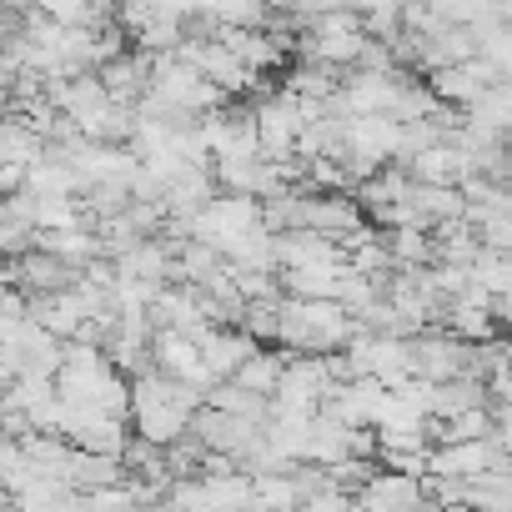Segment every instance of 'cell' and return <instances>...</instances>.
Here are the masks:
<instances>
[{
	"instance_id": "603a6c76",
	"label": "cell",
	"mask_w": 512,
	"mask_h": 512,
	"mask_svg": "<svg viewBox=\"0 0 512 512\" xmlns=\"http://www.w3.org/2000/svg\"><path fill=\"white\" fill-rule=\"evenodd\" d=\"M26 317H31V297L21 287H11V282H0V337H6L16 322H26Z\"/></svg>"
},
{
	"instance_id": "52a82bcc",
	"label": "cell",
	"mask_w": 512,
	"mask_h": 512,
	"mask_svg": "<svg viewBox=\"0 0 512 512\" xmlns=\"http://www.w3.org/2000/svg\"><path fill=\"white\" fill-rule=\"evenodd\" d=\"M297 186H302V181H297ZM297 226L322 231V236H332V241H347L352 231L367 226V211H362V201H357L352 191H312V186H302Z\"/></svg>"
},
{
	"instance_id": "5b68a950",
	"label": "cell",
	"mask_w": 512,
	"mask_h": 512,
	"mask_svg": "<svg viewBox=\"0 0 512 512\" xmlns=\"http://www.w3.org/2000/svg\"><path fill=\"white\" fill-rule=\"evenodd\" d=\"M407 367H412V377H427V382L462 377V372H472V342H462L447 327H422L407 337Z\"/></svg>"
},
{
	"instance_id": "ac0fdd59",
	"label": "cell",
	"mask_w": 512,
	"mask_h": 512,
	"mask_svg": "<svg viewBox=\"0 0 512 512\" xmlns=\"http://www.w3.org/2000/svg\"><path fill=\"white\" fill-rule=\"evenodd\" d=\"M31 317H36L46 332H56L61 342H71V337H76V327L86 322V307H81V297H76V287H71V292L31 297Z\"/></svg>"
},
{
	"instance_id": "30bf717a",
	"label": "cell",
	"mask_w": 512,
	"mask_h": 512,
	"mask_svg": "<svg viewBox=\"0 0 512 512\" xmlns=\"http://www.w3.org/2000/svg\"><path fill=\"white\" fill-rule=\"evenodd\" d=\"M191 432H196V442H201L206 452L241 457V452L256 442V432H262V422H256V417H241V412H226V407H211V402H201V407H196V417H191Z\"/></svg>"
},
{
	"instance_id": "5bb4252c",
	"label": "cell",
	"mask_w": 512,
	"mask_h": 512,
	"mask_svg": "<svg viewBox=\"0 0 512 512\" xmlns=\"http://www.w3.org/2000/svg\"><path fill=\"white\" fill-rule=\"evenodd\" d=\"M196 342H201V357H206V367H211L216 377H231L251 347H262L256 337H246L241 327H206Z\"/></svg>"
},
{
	"instance_id": "7c38bea8",
	"label": "cell",
	"mask_w": 512,
	"mask_h": 512,
	"mask_svg": "<svg viewBox=\"0 0 512 512\" xmlns=\"http://www.w3.org/2000/svg\"><path fill=\"white\" fill-rule=\"evenodd\" d=\"M422 502H427L422 472H402V467H382V462L357 492V507H377V512H407V507H422Z\"/></svg>"
},
{
	"instance_id": "4fadbf2b",
	"label": "cell",
	"mask_w": 512,
	"mask_h": 512,
	"mask_svg": "<svg viewBox=\"0 0 512 512\" xmlns=\"http://www.w3.org/2000/svg\"><path fill=\"white\" fill-rule=\"evenodd\" d=\"M151 71H156V56L141 51V46H121L116 56H106V61L96 66V76L106 81V91H111L116 101H131V106L151 91Z\"/></svg>"
},
{
	"instance_id": "8fae6325",
	"label": "cell",
	"mask_w": 512,
	"mask_h": 512,
	"mask_svg": "<svg viewBox=\"0 0 512 512\" xmlns=\"http://www.w3.org/2000/svg\"><path fill=\"white\" fill-rule=\"evenodd\" d=\"M497 457H502V442H497V437L432 442V452H427V472H437V477H457V482H472V477H482Z\"/></svg>"
},
{
	"instance_id": "277c9868",
	"label": "cell",
	"mask_w": 512,
	"mask_h": 512,
	"mask_svg": "<svg viewBox=\"0 0 512 512\" xmlns=\"http://www.w3.org/2000/svg\"><path fill=\"white\" fill-rule=\"evenodd\" d=\"M81 272L86 267H76V262H66V256H56L51 246H26L21 256H6L0 262V282H11V287H21L26 297H51V292H71L76 282H81Z\"/></svg>"
},
{
	"instance_id": "2e32d148",
	"label": "cell",
	"mask_w": 512,
	"mask_h": 512,
	"mask_svg": "<svg viewBox=\"0 0 512 512\" xmlns=\"http://www.w3.org/2000/svg\"><path fill=\"white\" fill-rule=\"evenodd\" d=\"M342 272H347V256H342V262L277 267V277H282V292H292V297H337V287H342Z\"/></svg>"
},
{
	"instance_id": "d4e9b609",
	"label": "cell",
	"mask_w": 512,
	"mask_h": 512,
	"mask_svg": "<svg viewBox=\"0 0 512 512\" xmlns=\"http://www.w3.org/2000/svg\"><path fill=\"white\" fill-rule=\"evenodd\" d=\"M21 31V11H11V6H0V51H6V41Z\"/></svg>"
},
{
	"instance_id": "d6986e66",
	"label": "cell",
	"mask_w": 512,
	"mask_h": 512,
	"mask_svg": "<svg viewBox=\"0 0 512 512\" xmlns=\"http://www.w3.org/2000/svg\"><path fill=\"white\" fill-rule=\"evenodd\" d=\"M482 402H492V392L477 372L432 382V417H452V412H467V407H482Z\"/></svg>"
},
{
	"instance_id": "8992f818",
	"label": "cell",
	"mask_w": 512,
	"mask_h": 512,
	"mask_svg": "<svg viewBox=\"0 0 512 512\" xmlns=\"http://www.w3.org/2000/svg\"><path fill=\"white\" fill-rule=\"evenodd\" d=\"M51 101H56V106L71 116V126L86 131L91 141H101V126H106V116H111V106H116V96L106 91V81H101L96 71H71V76L51 81Z\"/></svg>"
},
{
	"instance_id": "7a4b0ae2",
	"label": "cell",
	"mask_w": 512,
	"mask_h": 512,
	"mask_svg": "<svg viewBox=\"0 0 512 512\" xmlns=\"http://www.w3.org/2000/svg\"><path fill=\"white\" fill-rule=\"evenodd\" d=\"M352 332H357V322L337 297H292V292H282L277 347H287V352H337V347H347Z\"/></svg>"
},
{
	"instance_id": "e0dca14e",
	"label": "cell",
	"mask_w": 512,
	"mask_h": 512,
	"mask_svg": "<svg viewBox=\"0 0 512 512\" xmlns=\"http://www.w3.org/2000/svg\"><path fill=\"white\" fill-rule=\"evenodd\" d=\"M407 171H412V181H437V186H457L462 176H467V166H462V151L442 136V141H432V146H422L412 161H407Z\"/></svg>"
},
{
	"instance_id": "cb8c5ba5",
	"label": "cell",
	"mask_w": 512,
	"mask_h": 512,
	"mask_svg": "<svg viewBox=\"0 0 512 512\" xmlns=\"http://www.w3.org/2000/svg\"><path fill=\"white\" fill-rule=\"evenodd\" d=\"M492 437L502 442V452H512V402H492Z\"/></svg>"
},
{
	"instance_id": "ba28073f",
	"label": "cell",
	"mask_w": 512,
	"mask_h": 512,
	"mask_svg": "<svg viewBox=\"0 0 512 512\" xmlns=\"http://www.w3.org/2000/svg\"><path fill=\"white\" fill-rule=\"evenodd\" d=\"M41 151H46V136H41L21 111L0 116V191H6V196L21 191Z\"/></svg>"
},
{
	"instance_id": "6da1fadb",
	"label": "cell",
	"mask_w": 512,
	"mask_h": 512,
	"mask_svg": "<svg viewBox=\"0 0 512 512\" xmlns=\"http://www.w3.org/2000/svg\"><path fill=\"white\" fill-rule=\"evenodd\" d=\"M201 402H206L201 387H191V382H181V377H171L161 367H146V372L131 377V432H141V437L166 447V442H176L191 427Z\"/></svg>"
},
{
	"instance_id": "ffe728a7",
	"label": "cell",
	"mask_w": 512,
	"mask_h": 512,
	"mask_svg": "<svg viewBox=\"0 0 512 512\" xmlns=\"http://www.w3.org/2000/svg\"><path fill=\"white\" fill-rule=\"evenodd\" d=\"M382 241H387V251H392L397 267H427V262H437L432 226H417V221H407V226H382Z\"/></svg>"
},
{
	"instance_id": "9a60e30c",
	"label": "cell",
	"mask_w": 512,
	"mask_h": 512,
	"mask_svg": "<svg viewBox=\"0 0 512 512\" xmlns=\"http://www.w3.org/2000/svg\"><path fill=\"white\" fill-rule=\"evenodd\" d=\"M282 372H287V347H251L246 357H241V367L231 372L241 387H251V392H262V397H277V387H282Z\"/></svg>"
},
{
	"instance_id": "3957f363",
	"label": "cell",
	"mask_w": 512,
	"mask_h": 512,
	"mask_svg": "<svg viewBox=\"0 0 512 512\" xmlns=\"http://www.w3.org/2000/svg\"><path fill=\"white\" fill-rule=\"evenodd\" d=\"M251 116H256V141H262V156L272 161H292L297 156V141L312 121L307 101L297 91H287L282 81L262 96H251Z\"/></svg>"
},
{
	"instance_id": "44dd1931",
	"label": "cell",
	"mask_w": 512,
	"mask_h": 512,
	"mask_svg": "<svg viewBox=\"0 0 512 512\" xmlns=\"http://www.w3.org/2000/svg\"><path fill=\"white\" fill-rule=\"evenodd\" d=\"M206 402H211V407H226V412H241V417H256V422H267V412H272V397L241 387L236 377H216V382L206 387Z\"/></svg>"
},
{
	"instance_id": "7402d4cb",
	"label": "cell",
	"mask_w": 512,
	"mask_h": 512,
	"mask_svg": "<svg viewBox=\"0 0 512 512\" xmlns=\"http://www.w3.org/2000/svg\"><path fill=\"white\" fill-rule=\"evenodd\" d=\"M206 16H216L221 26H267L272 6H267V0H211Z\"/></svg>"
},
{
	"instance_id": "484cf974",
	"label": "cell",
	"mask_w": 512,
	"mask_h": 512,
	"mask_svg": "<svg viewBox=\"0 0 512 512\" xmlns=\"http://www.w3.org/2000/svg\"><path fill=\"white\" fill-rule=\"evenodd\" d=\"M492 312H497V327L512 337V292H502V297L492 302Z\"/></svg>"
},
{
	"instance_id": "4316f807",
	"label": "cell",
	"mask_w": 512,
	"mask_h": 512,
	"mask_svg": "<svg viewBox=\"0 0 512 512\" xmlns=\"http://www.w3.org/2000/svg\"><path fill=\"white\" fill-rule=\"evenodd\" d=\"M0 211H6V191H0Z\"/></svg>"
},
{
	"instance_id": "9c48e42d",
	"label": "cell",
	"mask_w": 512,
	"mask_h": 512,
	"mask_svg": "<svg viewBox=\"0 0 512 512\" xmlns=\"http://www.w3.org/2000/svg\"><path fill=\"white\" fill-rule=\"evenodd\" d=\"M151 367H161V372H171V377H181V382H191L201 392L216 382V372L201 357V342L191 332H176V327H156L151 332Z\"/></svg>"
}]
</instances>
